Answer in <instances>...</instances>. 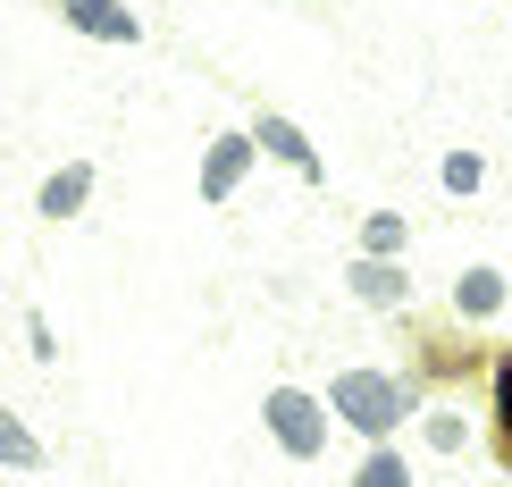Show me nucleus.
<instances>
[{"mask_svg": "<svg viewBox=\"0 0 512 487\" xmlns=\"http://www.w3.org/2000/svg\"><path fill=\"white\" fill-rule=\"evenodd\" d=\"M420 446L429 454H471V412H420Z\"/></svg>", "mask_w": 512, "mask_h": 487, "instance_id": "11", "label": "nucleus"}, {"mask_svg": "<svg viewBox=\"0 0 512 487\" xmlns=\"http://www.w3.org/2000/svg\"><path fill=\"white\" fill-rule=\"evenodd\" d=\"M345 487H412V454H395V446H370L361 454V471Z\"/></svg>", "mask_w": 512, "mask_h": 487, "instance_id": "12", "label": "nucleus"}, {"mask_svg": "<svg viewBox=\"0 0 512 487\" xmlns=\"http://www.w3.org/2000/svg\"><path fill=\"white\" fill-rule=\"evenodd\" d=\"M0 462H9V471H42V437H34L9 404H0Z\"/></svg>", "mask_w": 512, "mask_h": 487, "instance_id": "13", "label": "nucleus"}, {"mask_svg": "<svg viewBox=\"0 0 512 487\" xmlns=\"http://www.w3.org/2000/svg\"><path fill=\"white\" fill-rule=\"evenodd\" d=\"M345 286H353L370 311H412V269H403V261H361V252H353Z\"/></svg>", "mask_w": 512, "mask_h": 487, "instance_id": "4", "label": "nucleus"}, {"mask_svg": "<svg viewBox=\"0 0 512 487\" xmlns=\"http://www.w3.org/2000/svg\"><path fill=\"white\" fill-rule=\"evenodd\" d=\"M412 252V219L403 210H370L361 219V261H403Z\"/></svg>", "mask_w": 512, "mask_h": 487, "instance_id": "9", "label": "nucleus"}, {"mask_svg": "<svg viewBox=\"0 0 512 487\" xmlns=\"http://www.w3.org/2000/svg\"><path fill=\"white\" fill-rule=\"evenodd\" d=\"M252 143H261V152H277V160H286V168H294L303 185H319V177H328V168H319V152H311V135H303L294 118H277V110H261V126H252Z\"/></svg>", "mask_w": 512, "mask_h": 487, "instance_id": "6", "label": "nucleus"}, {"mask_svg": "<svg viewBox=\"0 0 512 487\" xmlns=\"http://www.w3.org/2000/svg\"><path fill=\"white\" fill-rule=\"evenodd\" d=\"M328 412L345 420L353 437H370V446H395V429L420 412V378L353 362V370H336V378H328Z\"/></svg>", "mask_w": 512, "mask_h": 487, "instance_id": "1", "label": "nucleus"}, {"mask_svg": "<svg viewBox=\"0 0 512 487\" xmlns=\"http://www.w3.org/2000/svg\"><path fill=\"white\" fill-rule=\"evenodd\" d=\"M59 17L76 34H93V42H143V17L126 0H59Z\"/></svg>", "mask_w": 512, "mask_h": 487, "instance_id": "5", "label": "nucleus"}, {"mask_svg": "<svg viewBox=\"0 0 512 487\" xmlns=\"http://www.w3.org/2000/svg\"><path fill=\"white\" fill-rule=\"evenodd\" d=\"M261 420H269V437H277V454L286 462H319L328 454V395H311V387H269V404H261Z\"/></svg>", "mask_w": 512, "mask_h": 487, "instance_id": "2", "label": "nucleus"}, {"mask_svg": "<svg viewBox=\"0 0 512 487\" xmlns=\"http://www.w3.org/2000/svg\"><path fill=\"white\" fill-rule=\"evenodd\" d=\"M84 194H93V168H84V160H68L59 177H42L34 210H42V219H76V210H84Z\"/></svg>", "mask_w": 512, "mask_h": 487, "instance_id": "8", "label": "nucleus"}, {"mask_svg": "<svg viewBox=\"0 0 512 487\" xmlns=\"http://www.w3.org/2000/svg\"><path fill=\"white\" fill-rule=\"evenodd\" d=\"M512 303V286H504V269H462V278H454V320H471V328H487V320H496V311Z\"/></svg>", "mask_w": 512, "mask_h": 487, "instance_id": "7", "label": "nucleus"}, {"mask_svg": "<svg viewBox=\"0 0 512 487\" xmlns=\"http://www.w3.org/2000/svg\"><path fill=\"white\" fill-rule=\"evenodd\" d=\"M437 185H445L454 202H462V194H479V185H487V160L471 152V143H454V152L437 160Z\"/></svg>", "mask_w": 512, "mask_h": 487, "instance_id": "14", "label": "nucleus"}, {"mask_svg": "<svg viewBox=\"0 0 512 487\" xmlns=\"http://www.w3.org/2000/svg\"><path fill=\"white\" fill-rule=\"evenodd\" d=\"M487 404H496V462L512 471V345L496 353V370H487Z\"/></svg>", "mask_w": 512, "mask_h": 487, "instance_id": "10", "label": "nucleus"}, {"mask_svg": "<svg viewBox=\"0 0 512 487\" xmlns=\"http://www.w3.org/2000/svg\"><path fill=\"white\" fill-rule=\"evenodd\" d=\"M252 160H261L252 135H210V152H202V202H227L252 177Z\"/></svg>", "mask_w": 512, "mask_h": 487, "instance_id": "3", "label": "nucleus"}, {"mask_svg": "<svg viewBox=\"0 0 512 487\" xmlns=\"http://www.w3.org/2000/svg\"><path fill=\"white\" fill-rule=\"evenodd\" d=\"M26 353H34V362H51V353H59V336H51V320H42V311L26 320Z\"/></svg>", "mask_w": 512, "mask_h": 487, "instance_id": "15", "label": "nucleus"}]
</instances>
